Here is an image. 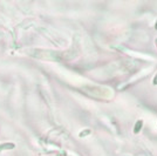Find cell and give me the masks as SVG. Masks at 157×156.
Returning <instances> with one entry per match:
<instances>
[{"label":"cell","instance_id":"2","mask_svg":"<svg viewBox=\"0 0 157 156\" xmlns=\"http://www.w3.org/2000/svg\"><path fill=\"white\" fill-rule=\"evenodd\" d=\"M155 83H157V77H156V80H155Z\"/></svg>","mask_w":157,"mask_h":156},{"label":"cell","instance_id":"1","mask_svg":"<svg viewBox=\"0 0 157 156\" xmlns=\"http://www.w3.org/2000/svg\"><path fill=\"white\" fill-rule=\"evenodd\" d=\"M141 123H142V122H141V121H140V122H138V123H137V128H136V129H135V132H136V133H137V132H138V129H140V128H141Z\"/></svg>","mask_w":157,"mask_h":156}]
</instances>
